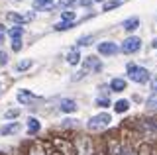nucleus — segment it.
<instances>
[{
  "label": "nucleus",
  "instance_id": "obj_1",
  "mask_svg": "<svg viewBox=\"0 0 157 155\" xmlns=\"http://www.w3.org/2000/svg\"><path fill=\"white\" fill-rule=\"evenodd\" d=\"M110 122H112L110 114L102 112V114H98V116H92V118L88 120L86 128L90 130V132H100V130H104V128H108V126H110Z\"/></svg>",
  "mask_w": 157,
  "mask_h": 155
},
{
  "label": "nucleus",
  "instance_id": "obj_2",
  "mask_svg": "<svg viewBox=\"0 0 157 155\" xmlns=\"http://www.w3.org/2000/svg\"><path fill=\"white\" fill-rule=\"evenodd\" d=\"M128 77H130L134 83L144 85V83L149 81V71L144 69V67H137V65H134V63H130V65H128Z\"/></svg>",
  "mask_w": 157,
  "mask_h": 155
},
{
  "label": "nucleus",
  "instance_id": "obj_3",
  "mask_svg": "<svg viewBox=\"0 0 157 155\" xmlns=\"http://www.w3.org/2000/svg\"><path fill=\"white\" fill-rule=\"evenodd\" d=\"M51 143H53V147H55L61 155H77L75 143H69L67 139H63V138H53Z\"/></svg>",
  "mask_w": 157,
  "mask_h": 155
},
{
  "label": "nucleus",
  "instance_id": "obj_4",
  "mask_svg": "<svg viewBox=\"0 0 157 155\" xmlns=\"http://www.w3.org/2000/svg\"><path fill=\"white\" fill-rule=\"evenodd\" d=\"M75 149H77V155H92L94 153L92 142H90V138H86V135H78L75 139Z\"/></svg>",
  "mask_w": 157,
  "mask_h": 155
},
{
  "label": "nucleus",
  "instance_id": "obj_5",
  "mask_svg": "<svg viewBox=\"0 0 157 155\" xmlns=\"http://www.w3.org/2000/svg\"><path fill=\"white\" fill-rule=\"evenodd\" d=\"M36 18V12H26V14H16V12H10L6 16L8 22H14L16 26H22V24H28Z\"/></svg>",
  "mask_w": 157,
  "mask_h": 155
},
{
  "label": "nucleus",
  "instance_id": "obj_6",
  "mask_svg": "<svg viewBox=\"0 0 157 155\" xmlns=\"http://www.w3.org/2000/svg\"><path fill=\"white\" fill-rule=\"evenodd\" d=\"M140 47H141V40H140V37H136V36L128 37V40H126L124 43H122V51H124L126 55L137 53V51H140Z\"/></svg>",
  "mask_w": 157,
  "mask_h": 155
},
{
  "label": "nucleus",
  "instance_id": "obj_7",
  "mask_svg": "<svg viewBox=\"0 0 157 155\" xmlns=\"http://www.w3.org/2000/svg\"><path fill=\"white\" fill-rule=\"evenodd\" d=\"M96 49H98L100 55H116V53L120 51V47H118L114 41H102V43L96 45Z\"/></svg>",
  "mask_w": 157,
  "mask_h": 155
},
{
  "label": "nucleus",
  "instance_id": "obj_8",
  "mask_svg": "<svg viewBox=\"0 0 157 155\" xmlns=\"http://www.w3.org/2000/svg\"><path fill=\"white\" fill-rule=\"evenodd\" d=\"M16 98H18V102L22 106H29V104H33L37 100V96L33 93H29V90H26V89H22V90H18Z\"/></svg>",
  "mask_w": 157,
  "mask_h": 155
},
{
  "label": "nucleus",
  "instance_id": "obj_9",
  "mask_svg": "<svg viewBox=\"0 0 157 155\" xmlns=\"http://www.w3.org/2000/svg\"><path fill=\"white\" fill-rule=\"evenodd\" d=\"M82 71H85L86 75H88V73H92V71L98 73V71H102V63L98 61L96 57L90 55V57H86V59H85V67H82Z\"/></svg>",
  "mask_w": 157,
  "mask_h": 155
},
{
  "label": "nucleus",
  "instance_id": "obj_10",
  "mask_svg": "<svg viewBox=\"0 0 157 155\" xmlns=\"http://www.w3.org/2000/svg\"><path fill=\"white\" fill-rule=\"evenodd\" d=\"M106 145H108V155H124V147L116 138H108Z\"/></svg>",
  "mask_w": 157,
  "mask_h": 155
},
{
  "label": "nucleus",
  "instance_id": "obj_11",
  "mask_svg": "<svg viewBox=\"0 0 157 155\" xmlns=\"http://www.w3.org/2000/svg\"><path fill=\"white\" fill-rule=\"evenodd\" d=\"M141 130L151 135V138H157V120H144L141 122Z\"/></svg>",
  "mask_w": 157,
  "mask_h": 155
},
{
  "label": "nucleus",
  "instance_id": "obj_12",
  "mask_svg": "<svg viewBox=\"0 0 157 155\" xmlns=\"http://www.w3.org/2000/svg\"><path fill=\"white\" fill-rule=\"evenodd\" d=\"M20 122H10V124H6V126H2L0 128V134L2 135H12V134H16V132H20Z\"/></svg>",
  "mask_w": 157,
  "mask_h": 155
},
{
  "label": "nucleus",
  "instance_id": "obj_13",
  "mask_svg": "<svg viewBox=\"0 0 157 155\" xmlns=\"http://www.w3.org/2000/svg\"><path fill=\"white\" fill-rule=\"evenodd\" d=\"M137 26H140V18H128V20H124V24H122V28H124L126 32H134L137 30Z\"/></svg>",
  "mask_w": 157,
  "mask_h": 155
},
{
  "label": "nucleus",
  "instance_id": "obj_14",
  "mask_svg": "<svg viewBox=\"0 0 157 155\" xmlns=\"http://www.w3.org/2000/svg\"><path fill=\"white\" fill-rule=\"evenodd\" d=\"M53 6H55L53 0H33V8L37 10H51Z\"/></svg>",
  "mask_w": 157,
  "mask_h": 155
},
{
  "label": "nucleus",
  "instance_id": "obj_15",
  "mask_svg": "<svg viewBox=\"0 0 157 155\" xmlns=\"http://www.w3.org/2000/svg\"><path fill=\"white\" fill-rule=\"evenodd\" d=\"M77 108H78V106H77V102H75V100H69V98L61 100V110H63V112L71 114V112H75Z\"/></svg>",
  "mask_w": 157,
  "mask_h": 155
},
{
  "label": "nucleus",
  "instance_id": "obj_16",
  "mask_svg": "<svg viewBox=\"0 0 157 155\" xmlns=\"http://www.w3.org/2000/svg\"><path fill=\"white\" fill-rule=\"evenodd\" d=\"M110 89L116 90V93H122V90H126V81L120 79V77H116V79L110 81Z\"/></svg>",
  "mask_w": 157,
  "mask_h": 155
},
{
  "label": "nucleus",
  "instance_id": "obj_17",
  "mask_svg": "<svg viewBox=\"0 0 157 155\" xmlns=\"http://www.w3.org/2000/svg\"><path fill=\"white\" fill-rule=\"evenodd\" d=\"M39 130H41V124H39V120H37V118H29V120H28V134L33 135V134H37Z\"/></svg>",
  "mask_w": 157,
  "mask_h": 155
},
{
  "label": "nucleus",
  "instance_id": "obj_18",
  "mask_svg": "<svg viewBox=\"0 0 157 155\" xmlns=\"http://www.w3.org/2000/svg\"><path fill=\"white\" fill-rule=\"evenodd\" d=\"M67 61H69V65H77L78 61H81V53H78L77 47H73L71 51H69V55H67Z\"/></svg>",
  "mask_w": 157,
  "mask_h": 155
},
{
  "label": "nucleus",
  "instance_id": "obj_19",
  "mask_svg": "<svg viewBox=\"0 0 157 155\" xmlns=\"http://www.w3.org/2000/svg\"><path fill=\"white\" fill-rule=\"evenodd\" d=\"M8 36L12 37V41H14V40H22V36H24V28H22V26H14V28H10V30H8Z\"/></svg>",
  "mask_w": 157,
  "mask_h": 155
},
{
  "label": "nucleus",
  "instance_id": "obj_20",
  "mask_svg": "<svg viewBox=\"0 0 157 155\" xmlns=\"http://www.w3.org/2000/svg\"><path fill=\"white\" fill-rule=\"evenodd\" d=\"M137 155H157V149L151 143H141L140 153H137Z\"/></svg>",
  "mask_w": 157,
  "mask_h": 155
},
{
  "label": "nucleus",
  "instance_id": "obj_21",
  "mask_svg": "<svg viewBox=\"0 0 157 155\" xmlns=\"http://www.w3.org/2000/svg\"><path fill=\"white\" fill-rule=\"evenodd\" d=\"M128 108H130V102H128V100H118V102L114 104V110H116L118 114L128 112Z\"/></svg>",
  "mask_w": 157,
  "mask_h": 155
},
{
  "label": "nucleus",
  "instance_id": "obj_22",
  "mask_svg": "<svg viewBox=\"0 0 157 155\" xmlns=\"http://www.w3.org/2000/svg\"><path fill=\"white\" fill-rule=\"evenodd\" d=\"M75 4H77V0H57V6L61 10H73Z\"/></svg>",
  "mask_w": 157,
  "mask_h": 155
},
{
  "label": "nucleus",
  "instance_id": "obj_23",
  "mask_svg": "<svg viewBox=\"0 0 157 155\" xmlns=\"http://www.w3.org/2000/svg\"><path fill=\"white\" fill-rule=\"evenodd\" d=\"M73 26H75V22H61V24H57V26H53V30L55 32H65V30H71Z\"/></svg>",
  "mask_w": 157,
  "mask_h": 155
},
{
  "label": "nucleus",
  "instance_id": "obj_24",
  "mask_svg": "<svg viewBox=\"0 0 157 155\" xmlns=\"http://www.w3.org/2000/svg\"><path fill=\"white\" fill-rule=\"evenodd\" d=\"M92 40H94V36H82V37H78V40H77V45L78 47H86V45H90Z\"/></svg>",
  "mask_w": 157,
  "mask_h": 155
},
{
  "label": "nucleus",
  "instance_id": "obj_25",
  "mask_svg": "<svg viewBox=\"0 0 157 155\" xmlns=\"http://www.w3.org/2000/svg\"><path fill=\"white\" fill-rule=\"evenodd\" d=\"M32 65H33V61H32V59H24V61L16 63V71H26V69H29Z\"/></svg>",
  "mask_w": 157,
  "mask_h": 155
},
{
  "label": "nucleus",
  "instance_id": "obj_26",
  "mask_svg": "<svg viewBox=\"0 0 157 155\" xmlns=\"http://www.w3.org/2000/svg\"><path fill=\"white\" fill-rule=\"evenodd\" d=\"M61 18H63V22H75V12L73 10H63Z\"/></svg>",
  "mask_w": 157,
  "mask_h": 155
},
{
  "label": "nucleus",
  "instance_id": "obj_27",
  "mask_svg": "<svg viewBox=\"0 0 157 155\" xmlns=\"http://www.w3.org/2000/svg\"><path fill=\"white\" fill-rule=\"evenodd\" d=\"M96 106H100V108H108V106H110L108 96H98V98H96Z\"/></svg>",
  "mask_w": 157,
  "mask_h": 155
},
{
  "label": "nucleus",
  "instance_id": "obj_28",
  "mask_svg": "<svg viewBox=\"0 0 157 155\" xmlns=\"http://www.w3.org/2000/svg\"><path fill=\"white\" fill-rule=\"evenodd\" d=\"M29 155H47V153L43 151V147H41V145H33V147L29 149Z\"/></svg>",
  "mask_w": 157,
  "mask_h": 155
},
{
  "label": "nucleus",
  "instance_id": "obj_29",
  "mask_svg": "<svg viewBox=\"0 0 157 155\" xmlns=\"http://www.w3.org/2000/svg\"><path fill=\"white\" fill-rule=\"evenodd\" d=\"M118 6H120V0H112V2H106V4H104V12L114 10V8H118Z\"/></svg>",
  "mask_w": 157,
  "mask_h": 155
},
{
  "label": "nucleus",
  "instance_id": "obj_30",
  "mask_svg": "<svg viewBox=\"0 0 157 155\" xmlns=\"http://www.w3.org/2000/svg\"><path fill=\"white\" fill-rule=\"evenodd\" d=\"M18 114H20V110H18V108H12V110H8V112H6V118L12 120V118H16Z\"/></svg>",
  "mask_w": 157,
  "mask_h": 155
},
{
  "label": "nucleus",
  "instance_id": "obj_31",
  "mask_svg": "<svg viewBox=\"0 0 157 155\" xmlns=\"http://www.w3.org/2000/svg\"><path fill=\"white\" fill-rule=\"evenodd\" d=\"M75 122H77V120H73V118H65V120H63V126H65V128H73Z\"/></svg>",
  "mask_w": 157,
  "mask_h": 155
},
{
  "label": "nucleus",
  "instance_id": "obj_32",
  "mask_svg": "<svg viewBox=\"0 0 157 155\" xmlns=\"http://www.w3.org/2000/svg\"><path fill=\"white\" fill-rule=\"evenodd\" d=\"M12 49L14 51H20V49H22V40H14L12 41Z\"/></svg>",
  "mask_w": 157,
  "mask_h": 155
},
{
  "label": "nucleus",
  "instance_id": "obj_33",
  "mask_svg": "<svg viewBox=\"0 0 157 155\" xmlns=\"http://www.w3.org/2000/svg\"><path fill=\"white\" fill-rule=\"evenodd\" d=\"M147 108L157 110V98H147Z\"/></svg>",
  "mask_w": 157,
  "mask_h": 155
},
{
  "label": "nucleus",
  "instance_id": "obj_34",
  "mask_svg": "<svg viewBox=\"0 0 157 155\" xmlns=\"http://www.w3.org/2000/svg\"><path fill=\"white\" fill-rule=\"evenodd\" d=\"M151 98H157V79L151 83Z\"/></svg>",
  "mask_w": 157,
  "mask_h": 155
},
{
  "label": "nucleus",
  "instance_id": "obj_35",
  "mask_svg": "<svg viewBox=\"0 0 157 155\" xmlns=\"http://www.w3.org/2000/svg\"><path fill=\"white\" fill-rule=\"evenodd\" d=\"M6 61H8V53L0 51V65H6Z\"/></svg>",
  "mask_w": 157,
  "mask_h": 155
},
{
  "label": "nucleus",
  "instance_id": "obj_36",
  "mask_svg": "<svg viewBox=\"0 0 157 155\" xmlns=\"http://www.w3.org/2000/svg\"><path fill=\"white\" fill-rule=\"evenodd\" d=\"M4 36H6V28H4V26H0V43L4 41Z\"/></svg>",
  "mask_w": 157,
  "mask_h": 155
},
{
  "label": "nucleus",
  "instance_id": "obj_37",
  "mask_svg": "<svg viewBox=\"0 0 157 155\" xmlns=\"http://www.w3.org/2000/svg\"><path fill=\"white\" fill-rule=\"evenodd\" d=\"M124 155H137L132 147H124Z\"/></svg>",
  "mask_w": 157,
  "mask_h": 155
},
{
  "label": "nucleus",
  "instance_id": "obj_38",
  "mask_svg": "<svg viewBox=\"0 0 157 155\" xmlns=\"http://www.w3.org/2000/svg\"><path fill=\"white\" fill-rule=\"evenodd\" d=\"M90 4H92V0H81V6H90Z\"/></svg>",
  "mask_w": 157,
  "mask_h": 155
},
{
  "label": "nucleus",
  "instance_id": "obj_39",
  "mask_svg": "<svg viewBox=\"0 0 157 155\" xmlns=\"http://www.w3.org/2000/svg\"><path fill=\"white\" fill-rule=\"evenodd\" d=\"M151 47H155V49H157V37H155L153 41H151Z\"/></svg>",
  "mask_w": 157,
  "mask_h": 155
},
{
  "label": "nucleus",
  "instance_id": "obj_40",
  "mask_svg": "<svg viewBox=\"0 0 157 155\" xmlns=\"http://www.w3.org/2000/svg\"><path fill=\"white\" fill-rule=\"evenodd\" d=\"M94 2H102V0H94Z\"/></svg>",
  "mask_w": 157,
  "mask_h": 155
},
{
  "label": "nucleus",
  "instance_id": "obj_41",
  "mask_svg": "<svg viewBox=\"0 0 157 155\" xmlns=\"http://www.w3.org/2000/svg\"><path fill=\"white\" fill-rule=\"evenodd\" d=\"M98 155H104V153H98Z\"/></svg>",
  "mask_w": 157,
  "mask_h": 155
}]
</instances>
